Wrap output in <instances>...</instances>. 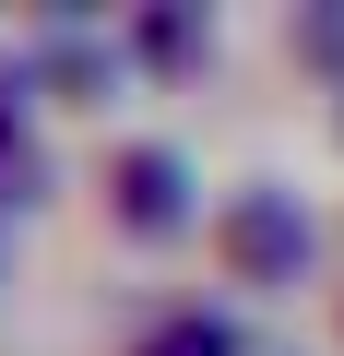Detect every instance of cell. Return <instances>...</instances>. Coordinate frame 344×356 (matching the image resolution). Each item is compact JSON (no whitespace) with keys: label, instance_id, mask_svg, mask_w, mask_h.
<instances>
[{"label":"cell","instance_id":"2","mask_svg":"<svg viewBox=\"0 0 344 356\" xmlns=\"http://www.w3.org/2000/svg\"><path fill=\"white\" fill-rule=\"evenodd\" d=\"M131 214H142V226L179 214V154H131Z\"/></svg>","mask_w":344,"mask_h":356},{"label":"cell","instance_id":"1","mask_svg":"<svg viewBox=\"0 0 344 356\" xmlns=\"http://www.w3.org/2000/svg\"><path fill=\"white\" fill-rule=\"evenodd\" d=\"M226 238H238V261H249V273H297V250H309V226H297L285 202H238V226H226Z\"/></svg>","mask_w":344,"mask_h":356}]
</instances>
